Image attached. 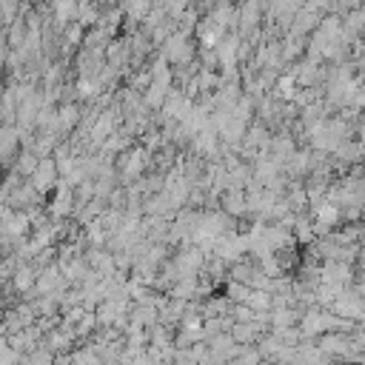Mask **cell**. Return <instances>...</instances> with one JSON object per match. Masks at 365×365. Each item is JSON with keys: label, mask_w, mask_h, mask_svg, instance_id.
Masks as SVG:
<instances>
[{"label": "cell", "mask_w": 365, "mask_h": 365, "mask_svg": "<svg viewBox=\"0 0 365 365\" xmlns=\"http://www.w3.org/2000/svg\"><path fill=\"white\" fill-rule=\"evenodd\" d=\"M254 314H271V294L268 291H248V299L242 302Z\"/></svg>", "instance_id": "6da1fadb"}, {"label": "cell", "mask_w": 365, "mask_h": 365, "mask_svg": "<svg viewBox=\"0 0 365 365\" xmlns=\"http://www.w3.org/2000/svg\"><path fill=\"white\" fill-rule=\"evenodd\" d=\"M351 342L356 345V348H362L365 351V319H359V322H354V328H351Z\"/></svg>", "instance_id": "7a4b0ae2"}]
</instances>
